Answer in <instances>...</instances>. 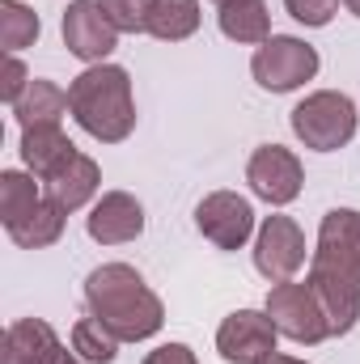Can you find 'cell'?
Here are the masks:
<instances>
[{"label": "cell", "mask_w": 360, "mask_h": 364, "mask_svg": "<svg viewBox=\"0 0 360 364\" xmlns=\"http://www.w3.org/2000/svg\"><path fill=\"white\" fill-rule=\"evenodd\" d=\"M318 263H331L339 272H348L352 279H360V212L352 208H335L322 216L318 225Z\"/></svg>", "instance_id": "5bb4252c"}, {"label": "cell", "mask_w": 360, "mask_h": 364, "mask_svg": "<svg viewBox=\"0 0 360 364\" xmlns=\"http://www.w3.org/2000/svg\"><path fill=\"white\" fill-rule=\"evenodd\" d=\"M309 288L327 309L331 335H348L360 318V279H352L348 272H339L331 263L309 259Z\"/></svg>", "instance_id": "7c38bea8"}, {"label": "cell", "mask_w": 360, "mask_h": 364, "mask_svg": "<svg viewBox=\"0 0 360 364\" xmlns=\"http://www.w3.org/2000/svg\"><path fill=\"white\" fill-rule=\"evenodd\" d=\"M102 13L119 26V34H144V17L153 0H97Z\"/></svg>", "instance_id": "cb8c5ba5"}, {"label": "cell", "mask_w": 360, "mask_h": 364, "mask_svg": "<svg viewBox=\"0 0 360 364\" xmlns=\"http://www.w3.org/2000/svg\"><path fill=\"white\" fill-rule=\"evenodd\" d=\"M250 73L255 81L271 93H288L305 81H314L318 73V51L305 43V38H292V34H271L268 43L255 51L250 60Z\"/></svg>", "instance_id": "5b68a950"}, {"label": "cell", "mask_w": 360, "mask_h": 364, "mask_svg": "<svg viewBox=\"0 0 360 364\" xmlns=\"http://www.w3.org/2000/svg\"><path fill=\"white\" fill-rule=\"evenodd\" d=\"M255 267L271 284H284L305 267V233L292 216H268L255 237Z\"/></svg>", "instance_id": "ba28073f"}, {"label": "cell", "mask_w": 360, "mask_h": 364, "mask_svg": "<svg viewBox=\"0 0 360 364\" xmlns=\"http://www.w3.org/2000/svg\"><path fill=\"white\" fill-rule=\"evenodd\" d=\"M38 13L34 9H26L21 0H0V47L9 51V55H17L21 47H34V38H38Z\"/></svg>", "instance_id": "44dd1931"}, {"label": "cell", "mask_w": 360, "mask_h": 364, "mask_svg": "<svg viewBox=\"0 0 360 364\" xmlns=\"http://www.w3.org/2000/svg\"><path fill=\"white\" fill-rule=\"evenodd\" d=\"M344 4H348V13H356L360 17V0H344Z\"/></svg>", "instance_id": "f1b7e54d"}, {"label": "cell", "mask_w": 360, "mask_h": 364, "mask_svg": "<svg viewBox=\"0 0 360 364\" xmlns=\"http://www.w3.org/2000/svg\"><path fill=\"white\" fill-rule=\"evenodd\" d=\"M93 242L102 246H123V242H136L144 233V208L136 195L127 191H106L97 203H93L90 220H85Z\"/></svg>", "instance_id": "4fadbf2b"}, {"label": "cell", "mask_w": 360, "mask_h": 364, "mask_svg": "<svg viewBox=\"0 0 360 364\" xmlns=\"http://www.w3.org/2000/svg\"><path fill=\"white\" fill-rule=\"evenodd\" d=\"M263 364H305V360H292V356H268Z\"/></svg>", "instance_id": "83f0119b"}, {"label": "cell", "mask_w": 360, "mask_h": 364, "mask_svg": "<svg viewBox=\"0 0 360 364\" xmlns=\"http://www.w3.org/2000/svg\"><path fill=\"white\" fill-rule=\"evenodd\" d=\"M216 4H229V0H216Z\"/></svg>", "instance_id": "f546056e"}, {"label": "cell", "mask_w": 360, "mask_h": 364, "mask_svg": "<svg viewBox=\"0 0 360 364\" xmlns=\"http://www.w3.org/2000/svg\"><path fill=\"white\" fill-rule=\"evenodd\" d=\"M64 47L85 60V64H106V55L119 47V26L102 13L97 0H77L64 9Z\"/></svg>", "instance_id": "9c48e42d"}, {"label": "cell", "mask_w": 360, "mask_h": 364, "mask_svg": "<svg viewBox=\"0 0 360 364\" xmlns=\"http://www.w3.org/2000/svg\"><path fill=\"white\" fill-rule=\"evenodd\" d=\"M97 186H102V170H97V161L85 157V153H77L55 178H47V191H51V199L64 208V212H77V208H85L93 195H97Z\"/></svg>", "instance_id": "2e32d148"}, {"label": "cell", "mask_w": 360, "mask_h": 364, "mask_svg": "<svg viewBox=\"0 0 360 364\" xmlns=\"http://www.w3.org/2000/svg\"><path fill=\"white\" fill-rule=\"evenodd\" d=\"M26 90H30V73H26V64H21L17 55H4V68H0V97L13 106Z\"/></svg>", "instance_id": "484cf974"}, {"label": "cell", "mask_w": 360, "mask_h": 364, "mask_svg": "<svg viewBox=\"0 0 360 364\" xmlns=\"http://www.w3.org/2000/svg\"><path fill=\"white\" fill-rule=\"evenodd\" d=\"M284 9L301 21V26H327L339 13V0H284Z\"/></svg>", "instance_id": "d4e9b609"}, {"label": "cell", "mask_w": 360, "mask_h": 364, "mask_svg": "<svg viewBox=\"0 0 360 364\" xmlns=\"http://www.w3.org/2000/svg\"><path fill=\"white\" fill-rule=\"evenodd\" d=\"M60 233H64V208L47 195V199H38L17 225H9V237L21 246V250H43V246H55L60 242Z\"/></svg>", "instance_id": "e0dca14e"}, {"label": "cell", "mask_w": 360, "mask_h": 364, "mask_svg": "<svg viewBox=\"0 0 360 364\" xmlns=\"http://www.w3.org/2000/svg\"><path fill=\"white\" fill-rule=\"evenodd\" d=\"M85 301H90V314L119 343L153 339L162 331V322H166L162 296L127 263H102V267H93L90 279H85Z\"/></svg>", "instance_id": "6da1fadb"}, {"label": "cell", "mask_w": 360, "mask_h": 364, "mask_svg": "<svg viewBox=\"0 0 360 364\" xmlns=\"http://www.w3.org/2000/svg\"><path fill=\"white\" fill-rule=\"evenodd\" d=\"M199 30V0H153L144 17V34L162 43H182Z\"/></svg>", "instance_id": "d6986e66"}, {"label": "cell", "mask_w": 360, "mask_h": 364, "mask_svg": "<svg viewBox=\"0 0 360 364\" xmlns=\"http://www.w3.org/2000/svg\"><path fill=\"white\" fill-rule=\"evenodd\" d=\"M77 157V144L64 136L60 123H38V127H21V161L34 170V178H55L68 161Z\"/></svg>", "instance_id": "9a60e30c"}, {"label": "cell", "mask_w": 360, "mask_h": 364, "mask_svg": "<svg viewBox=\"0 0 360 364\" xmlns=\"http://www.w3.org/2000/svg\"><path fill=\"white\" fill-rule=\"evenodd\" d=\"M38 199H43V195H38L34 178H26V174H17V170H4V174H0V220H4V229L17 225Z\"/></svg>", "instance_id": "603a6c76"}, {"label": "cell", "mask_w": 360, "mask_h": 364, "mask_svg": "<svg viewBox=\"0 0 360 364\" xmlns=\"http://www.w3.org/2000/svg\"><path fill=\"white\" fill-rule=\"evenodd\" d=\"M221 34L246 47H263L271 38V13L263 0H229L221 4Z\"/></svg>", "instance_id": "ac0fdd59"}, {"label": "cell", "mask_w": 360, "mask_h": 364, "mask_svg": "<svg viewBox=\"0 0 360 364\" xmlns=\"http://www.w3.org/2000/svg\"><path fill=\"white\" fill-rule=\"evenodd\" d=\"M268 318L275 322L280 335H288L292 343H322L331 339V322H327V309L322 301L314 296L309 279L297 284V279H284L268 292Z\"/></svg>", "instance_id": "277c9868"}, {"label": "cell", "mask_w": 360, "mask_h": 364, "mask_svg": "<svg viewBox=\"0 0 360 364\" xmlns=\"http://www.w3.org/2000/svg\"><path fill=\"white\" fill-rule=\"evenodd\" d=\"M292 132L314 153H335L356 136V106L348 93L318 90L292 110Z\"/></svg>", "instance_id": "3957f363"}, {"label": "cell", "mask_w": 360, "mask_h": 364, "mask_svg": "<svg viewBox=\"0 0 360 364\" xmlns=\"http://www.w3.org/2000/svg\"><path fill=\"white\" fill-rule=\"evenodd\" d=\"M64 110H73L68 93L60 90V85H51V81H38V77L30 81V90L13 102V114H17V123H21V127L60 123V119H64Z\"/></svg>", "instance_id": "ffe728a7"}, {"label": "cell", "mask_w": 360, "mask_h": 364, "mask_svg": "<svg viewBox=\"0 0 360 364\" xmlns=\"http://www.w3.org/2000/svg\"><path fill=\"white\" fill-rule=\"evenodd\" d=\"M68 102H73V119L81 123V132H90L102 144H119L136 127L132 77L119 64H90L68 85Z\"/></svg>", "instance_id": "7a4b0ae2"}, {"label": "cell", "mask_w": 360, "mask_h": 364, "mask_svg": "<svg viewBox=\"0 0 360 364\" xmlns=\"http://www.w3.org/2000/svg\"><path fill=\"white\" fill-rule=\"evenodd\" d=\"M0 364H81V356L68 352L43 318H21L4 331Z\"/></svg>", "instance_id": "8fae6325"}, {"label": "cell", "mask_w": 360, "mask_h": 364, "mask_svg": "<svg viewBox=\"0 0 360 364\" xmlns=\"http://www.w3.org/2000/svg\"><path fill=\"white\" fill-rule=\"evenodd\" d=\"M246 182H250V191H255L259 199L284 208V203H292V199L301 195L305 170H301V161H297L288 149L263 144V149H255V157H250V166H246Z\"/></svg>", "instance_id": "30bf717a"}, {"label": "cell", "mask_w": 360, "mask_h": 364, "mask_svg": "<svg viewBox=\"0 0 360 364\" xmlns=\"http://www.w3.org/2000/svg\"><path fill=\"white\" fill-rule=\"evenodd\" d=\"M144 364H199V360H195V352H191L186 343H166V348L149 352Z\"/></svg>", "instance_id": "4316f807"}, {"label": "cell", "mask_w": 360, "mask_h": 364, "mask_svg": "<svg viewBox=\"0 0 360 364\" xmlns=\"http://www.w3.org/2000/svg\"><path fill=\"white\" fill-rule=\"evenodd\" d=\"M73 352L90 364H110L119 356V339L90 314V318H81V322L73 326Z\"/></svg>", "instance_id": "7402d4cb"}, {"label": "cell", "mask_w": 360, "mask_h": 364, "mask_svg": "<svg viewBox=\"0 0 360 364\" xmlns=\"http://www.w3.org/2000/svg\"><path fill=\"white\" fill-rule=\"evenodd\" d=\"M195 225L216 250H242L255 233V208L238 191H212V195L199 199Z\"/></svg>", "instance_id": "8992f818"}, {"label": "cell", "mask_w": 360, "mask_h": 364, "mask_svg": "<svg viewBox=\"0 0 360 364\" xmlns=\"http://www.w3.org/2000/svg\"><path fill=\"white\" fill-rule=\"evenodd\" d=\"M275 322L268 318V309H238L221 322L216 331V352L229 364H263L275 356Z\"/></svg>", "instance_id": "52a82bcc"}]
</instances>
